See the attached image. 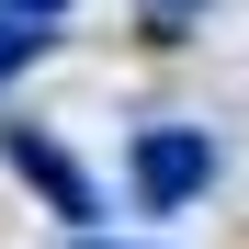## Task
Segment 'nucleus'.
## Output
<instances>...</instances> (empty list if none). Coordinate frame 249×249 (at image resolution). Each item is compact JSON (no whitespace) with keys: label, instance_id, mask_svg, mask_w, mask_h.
<instances>
[{"label":"nucleus","instance_id":"nucleus-1","mask_svg":"<svg viewBox=\"0 0 249 249\" xmlns=\"http://www.w3.org/2000/svg\"><path fill=\"white\" fill-rule=\"evenodd\" d=\"M124 170H136V204H147V215H181V204L215 181V136H204V124H136Z\"/></svg>","mask_w":249,"mask_h":249},{"label":"nucleus","instance_id":"nucleus-2","mask_svg":"<svg viewBox=\"0 0 249 249\" xmlns=\"http://www.w3.org/2000/svg\"><path fill=\"white\" fill-rule=\"evenodd\" d=\"M0 159H12V170H23L34 193H46V204H57L68 227H91V215H102V193L79 181V159H68L57 136H46V124H12V136H0Z\"/></svg>","mask_w":249,"mask_h":249},{"label":"nucleus","instance_id":"nucleus-3","mask_svg":"<svg viewBox=\"0 0 249 249\" xmlns=\"http://www.w3.org/2000/svg\"><path fill=\"white\" fill-rule=\"evenodd\" d=\"M34 57H46V23H23V12H0V79H23Z\"/></svg>","mask_w":249,"mask_h":249},{"label":"nucleus","instance_id":"nucleus-4","mask_svg":"<svg viewBox=\"0 0 249 249\" xmlns=\"http://www.w3.org/2000/svg\"><path fill=\"white\" fill-rule=\"evenodd\" d=\"M0 12H23V23H57V12H68V0H0Z\"/></svg>","mask_w":249,"mask_h":249},{"label":"nucleus","instance_id":"nucleus-5","mask_svg":"<svg viewBox=\"0 0 249 249\" xmlns=\"http://www.w3.org/2000/svg\"><path fill=\"white\" fill-rule=\"evenodd\" d=\"M68 249H113V238H68Z\"/></svg>","mask_w":249,"mask_h":249}]
</instances>
